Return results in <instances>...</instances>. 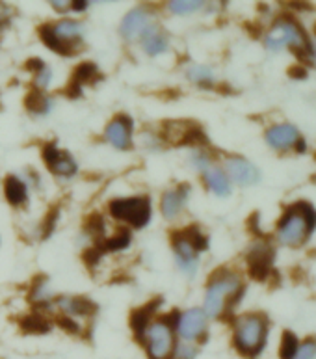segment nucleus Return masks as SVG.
Here are the masks:
<instances>
[{
	"instance_id": "ddd939ff",
	"label": "nucleus",
	"mask_w": 316,
	"mask_h": 359,
	"mask_svg": "<svg viewBox=\"0 0 316 359\" xmlns=\"http://www.w3.org/2000/svg\"><path fill=\"white\" fill-rule=\"evenodd\" d=\"M300 140V135H298V129L292 127V125H275L272 129L266 133V142L272 145L273 149L284 151L294 147Z\"/></svg>"
},
{
	"instance_id": "5701e85b",
	"label": "nucleus",
	"mask_w": 316,
	"mask_h": 359,
	"mask_svg": "<svg viewBox=\"0 0 316 359\" xmlns=\"http://www.w3.org/2000/svg\"><path fill=\"white\" fill-rule=\"evenodd\" d=\"M27 107L34 114H47L53 107V101L41 91H30L27 97Z\"/></svg>"
},
{
	"instance_id": "f03ea898",
	"label": "nucleus",
	"mask_w": 316,
	"mask_h": 359,
	"mask_svg": "<svg viewBox=\"0 0 316 359\" xmlns=\"http://www.w3.org/2000/svg\"><path fill=\"white\" fill-rule=\"evenodd\" d=\"M242 294L240 278L236 273L220 272L216 273L209 283L207 296H205V315L220 316L226 311L227 304H235V300Z\"/></svg>"
},
{
	"instance_id": "a211bd4d",
	"label": "nucleus",
	"mask_w": 316,
	"mask_h": 359,
	"mask_svg": "<svg viewBox=\"0 0 316 359\" xmlns=\"http://www.w3.org/2000/svg\"><path fill=\"white\" fill-rule=\"evenodd\" d=\"M142 43H144L145 53L151 54V56H156V54H162L167 48V39L164 36L160 28L149 27L144 32V38H142Z\"/></svg>"
},
{
	"instance_id": "f704fd0d",
	"label": "nucleus",
	"mask_w": 316,
	"mask_h": 359,
	"mask_svg": "<svg viewBox=\"0 0 316 359\" xmlns=\"http://www.w3.org/2000/svg\"><path fill=\"white\" fill-rule=\"evenodd\" d=\"M88 4L90 2H86V0H78V2H71V8L75 11H84L88 8Z\"/></svg>"
},
{
	"instance_id": "423d86ee",
	"label": "nucleus",
	"mask_w": 316,
	"mask_h": 359,
	"mask_svg": "<svg viewBox=\"0 0 316 359\" xmlns=\"http://www.w3.org/2000/svg\"><path fill=\"white\" fill-rule=\"evenodd\" d=\"M108 210L116 220L130 224L132 227H144L151 220V201L145 196L114 199Z\"/></svg>"
},
{
	"instance_id": "2f4dec72",
	"label": "nucleus",
	"mask_w": 316,
	"mask_h": 359,
	"mask_svg": "<svg viewBox=\"0 0 316 359\" xmlns=\"http://www.w3.org/2000/svg\"><path fill=\"white\" fill-rule=\"evenodd\" d=\"M60 326L64 327L65 332H69V333H78L81 332V326L76 324V320H73L71 316H60Z\"/></svg>"
},
{
	"instance_id": "9b49d317",
	"label": "nucleus",
	"mask_w": 316,
	"mask_h": 359,
	"mask_svg": "<svg viewBox=\"0 0 316 359\" xmlns=\"http://www.w3.org/2000/svg\"><path fill=\"white\" fill-rule=\"evenodd\" d=\"M132 136V121L127 116H119L107 127V140L116 149H129Z\"/></svg>"
},
{
	"instance_id": "f8f14e48",
	"label": "nucleus",
	"mask_w": 316,
	"mask_h": 359,
	"mask_svg": "<svg viewBox=\"0 0 316 359\" xmlns=\"http://www.w3.org/2000/svg\"><path fill=\"white\" fill-rule=\"evenodd\" d=\"M173 246H175V255H177V263L182 270L186 273L192 276L198 269V252L193 250V246L190 244V241L186 238L184 233H177V235L173 236Z\"/></svg>"
},
{
	"instance_id": "a878e982",
	"label": "nucleus",
	"mask_w": 316,
	"mask_h": 359,
	"mask_svg": "<svg viewBox=\"0 0 316 359\" xmlns=\"http://www.w3.org/2000/svg\"><path fill=\"white\" fill-rule=\"evenodd\" d=\"M184 235H186V238L190 241V244L193 246V250L195 252H203V250H207L209 248V242H207V236L201 235V231L195 227V225H192V227H188V229L182 231Z\"/></svg>"
},
{
	"instance_id": "cd10ccee",
	"label": "nucleus",
	"mask_w": 316,
	"mask_h": 359,
	"mask_svg": "<svg viewBox=\"0 0 316 359\" xmlns=\"http://www.w3.org/2000/svg\"><path fill=\"white\" fill-rule=\"evenodd\" d=\"M296 352H298V339L292 332H284L281 343V359H294Z\"/></svg>"
},
{
	"instance_id": "7c9ffc66",
	"label": "nucleus",
	"mask_w": 316,
	"mask_h": 359,
	"mask_svg": "<svg viewBox=\"0 0 316 359\" xmlns=\"http://www.w3.org/2000/svg\"><path fill=\"white\" fill-rule=\"evenodd\" d=\"M294 359H316V341H305V343L298 346Z\"/></svg>"
},
{
	"instance_id": "bb28decb",
	"label": "nucleus",
	"mask_w": 316,
	"mask_h": 359,
	"mask_svg": "<svg viewBox=\"0 0 316 359\" xmlns=\"http://www.w3.org/2000/svg\"><path fill=\"white\" fill-rule=\"evenodd\" d=\"M188 79L192 82H198V84H210L212 82V71L209 67H203V65H193L188 69Z\"/></svg>"
},
{
	"instance_id": "2eb2a0df",
	"label": "nucleus",
	"mask_w": 316,
	"mask_h": 359,
	"mask_svg": "<svg viewBox=\"0 0 316 359\" xmlns=\"http://www.w3.org/2000/svg\"><path fill=\"white\" fill-rule=\"evenodd\" d=\"M227 173L231 175V179L238 184H255L259 181V172L257 168L253 166L252 162L244 161V158H229L227 161Z\"/></svg>"
},
{
	"instance_id": "473e14b6",
	"label": "nucleus",
	"mask_w": 316,
	"mask_h": 359,
	"mask_svg": "<svg viewBox=\"0 0 316 359\" xmlns=\"http://www.w3.org/2000/svg\"><path fill=\"white\" fill-rule=\"evenodd\" d=\"M88 229L91 231V235H93V236H101L102 231H104V222H102L101 216H93Z\"/></svg>"
},
{
	"instance_id": "dca6fc26",
	"label": "nucleus",
	"mask_w": 316,
	"mask_h": 359,
	"mask_svg": "<svg viewBox=\"0 0 316 359\" xmlns=\"http://www.w3.org/2000/svg\"><path fill=\"white\" fill-rule=\"evenodd\" d=\"M186 196L188 187H179L175 190H170V192L164 194V198H162V212H164L167 220H173L181 212L184 203H186Z\"/></svg>"
},
{
	"instance_id": "c9c22d12",
	"label": "nucleus",
	"mask_w": 316,
	"mask_h": 359,
	"mask_svg": "<svg viewBox=\"0 0 316 359\" xmlns=\"http://www.w3.org/2000/svg\"><path fill=\"white\" fill-rule=\"evenodd\" d=\"M290 76H296V79H305L307 71L300 69V67H294V69H290Z\"/></svg>"
},
{
	"instance_id": "39448f33",
	"label": "nucleus",
	"mask_w": 316,
	"mask_h": 359,
	"mask_svg": "<svg viewBox=\"0 0 316 359\" xmlns=\"http://www.w3.org/2000/svg\"><path fill=\"white\" fill-rule=\"evenodd\" d=\"M283 45H289V47L294 48V53L300 56V58H309L312 54V47L307 39L305 32L301 30V27L296 21H289V19H283L279 21L275 27L272 28V32L266 36V47L270 50H277Z\"/></svg>"
},
{
	"instance_id": "f257e3e1",
	"label": "nucleus",
	"mask_w": 316,
	"mask_h": 359,
	"mask_svg": "<svg viewBox=\"0 0 316 359\" xmlns=\"http://www.w3.org/2000/svg\"><path fill=\"white\" fill-rule=\"evenodd\" d=\"M316 225V212L311 205L296 203L279 222V241L287 246H300L309 238Z\"/></svg>"
},
{
	"instance_id": "4468645a",
	"label": "nucleus",
	"mask_w": 316,
	"mask_h": 359,
	"mask_svg": "<svg viewBox=\"0 0 316 359\" xmlns=\"http://www.w3.org/2000/svg\"><path fill=\"white\" fill-rule=\"evenodd\" d=\"M151 25V15L149 11L145 10V8H136L130 13H127V17L121 22V34H123V38L130 39L136 38L139 34H144Z\"/></svg>"
},
{
	"instance_id": "1a4fd4ad",
	"label": "nucleus",
	"mask_w": 316,
	"mask_h": 359,
	"mask_svg": "<svg viewBox=\"0 0 316 359\" xmlns=\"http://www.w3.org/2000/svg\"><path fill=\"white\" fill-rule=\"evenodd\" d=\"M273 250L266 242H255L247 253V263H249V272L253 278L264 279L266 273L270 272V264H272Z\"/></svg>"
},
{
	"instance_id": "393cba45",
	"label": "nucleus",
	"mask_w": 316,
	"mask_h": 359,
	"mask_svg": "<svg viewBox=\"0 0 316 359\" xmlns=\"http://www.w3.org/2000/svg\"><path fill=\"white\" fill-rule=\"evenodd\" d=\"M201 6H203V2H199V0H173L167 4V8L177 15H186V13L198 11Z\"/></svg>"
},
{
	"instance_id": "b1692460",
	"label": "nucleus",
	"mask_w": 316,
	"mask_h": 359,
	"mask_svg": "<svg viewBox=\"0 0 316 359\" xmlns=\"http://www.w3.org/2000/svg\"><path fill=\"white\" fill-rule=\"evenodd\" d=\"M21 327L27 333H47L50 330V324L41 315H30L22 318Z\"/></svg>"
},
{
	"instance_id": "4be33fe9",
	"label": "nucleus",
	"mask_w": 316,
	"mask_h": 359,
	"mask_svg": "<svg viewBox=\"0 0 316 359\" xmlns=\"http://www.w3.org/2000/svg\"><path fill=\"white\" fill-rule=\"evenodd\" d=\"M158 306H160V302L156 300L153 302V304H147V306L139 307L138 311H135V315H132V330H135V333L138 335V339H142L145 327L151 324V316L155 315L156 307Z\"/></svg>"
},
{
	"instance_id": "0eeeda50",
	"label": "nucleus",
	"mask_w": 316,
	"mask_h": 359,
	"mask_svg": "<svg viewBox=\"0 0 316 359\" xmlns=\"http://www.w3.org/2000/svg\"><path fill=\"white\" fill-rule=\"evenodd\" d=\"M175 332L184 339V343H193L207 332V315L201 309H188L177 318Z\"/></svg>"
},
{
	"instance_id": "e433bc0d",
	"label": "nucleus",
	"mask_w": 316,
	"mask_h": 359,
	"mask_svg": "<svg viewBox=\"0 0 316 359\" xmlns=\"http://www.w3.org/2000/svg\"><path fill=\"white\" fill-rule=\"evenodd\" d=\"M50 4H53L54 10H58V11H65L67 8H71V6H67L71 4V2H50Z\"/></svg>"
},
{
	"instance_id": "72a5a7b5",
	"label": "nucleus",
	"mask_w": 316,
	"mask_h": 359,
	"mask_svg": "<svg viewBox=\"0 0 316 359\" xmlns=\"http://www.w3.org/2000/svg\"><path fill=\"white\" fill-rule=\"evenodd\" d=\"M48 82H50V69H48L47 65H43V67L36 73V84L45 88L48 86Z\"/></svg>"
},
{
	"instance_id": "6ab92c4d",
	"label": "nucleus",
	"mask_w": 316,
	"mask_h": 359,
	"mask_svg": "<svg viewBox=\"0 0 316 359\" xmlns=\"http://www.w3.org/2000/svg\"><path fill=\"white\" fill-rule=\"evenodd\" d=\"M205 181L209 184V188L216 196H229L231 194V182L227 179V175L224 173V170L220 168H207L205 170Z\"/></svg>"
},
{
	"instance_id": "20e7f679",
	"label": "nucleus",
	"mask_w": 316,
	"mask_h": 359,
	"mask_svg": "<svg viewBox=\"0 0 316 359\" xmlns=\"http://www.w3.org/2000/svg\"><path fill=\"white\" fill-rule=\"evenodd\" d=\"M167 320H155L145 327L142 343L145 344L149 359H173L175 350V324L179 316L172 315Z\"/></svg>"
},
{
	"instance_id": "c85d7f7f",
	"label": "nucleus",
	"mask_w": 316,
	"mask_h": 359,
	"mask_svg": "<svg viewBox=\"0 0 316 359\" xmlns=\"http://www.w3.org/2000/svg\"><path fill=\"white\" fill-rule=\"evenodd\" d=\"M130 244V233L129 231H119L118 235L112 236V238H108V241H104V248L107 250H112V252H116V250H125V248H129Z\"/></svg>"
},
{
	"instance_id": "f3484780",
	"label": "nucleus",
	"mask_w": 316,
	"mask_h": 359,
	"mask_svg": "<svg viewBox=\"0 0 316 359\" xmlns=\"http://www.w3.org/2000/svg\"><path fill=\"white\" fill-rule=\"evenodd\" d=\"M99 69H97L95 64L91 62H84L76 67L75 76L71 81V86L67 88V95L71 97H78L81 95V86L82 84H88V82H93L95 79H99Z\"/></svg>"
},
{
	"instance_id": "7ed1b4c3",
	"label": "nucleus",
	"mask_w": 316,
	"mask_h": 359,
	"mask_svg": "<svg viewBox=\"0 0 316 359\" xmlns=\"http://www.w3.org/2000/svg\"><path fill=\"white\" fill-rule=\"evenodd\" d=\"M268 322L261 315H246L236 320L235 326V346L247 358L261 354L266 343Z\"/></svg>"
},
{
	"instance_id": "aec40b11",
	"label": "nucleus",
	"mask_w": 316,
	"mask_h": 359,
	"mask_svg": "<svg viewBox=\"0 0 316 359\" xmlns=\"http://www.w3.org/2000/svg\"><path fill=\"white\" fill-rule=\"evenodd\" d=\"M58 306L62 307L67 315L88 316L95 311V304H91L86 298H60Z\"/></svg>"
},
{
	"instance_id": "c756f323",
	"label": "nucleus",
	"mask_w": 316,
	"mask_h": 359,
	"mask_svg": "<svg viewBox=\"0 0 316 359\" xmlns=\"http://www.w3.org/2000/svg\"><path fill=\"white\" fill-rule=\"evenodd\" d=\"M198 355V348L190 343L175 344V350H173V359H195Z\"/></svg>"
},
{
	"instance_id": "9d476101",
	"label": "nucleus",
	"mask_w": 316,
	"mask_h": 359,
	"mask_svg": "<svg viewBox=\"0 0 316 359\" xmlns=\"http://www.w3.org/2000/svg\"><path fill=\"white\" fill-rule=\"evenodd\" d=\"M43 158L50 168V172L64 175V177H71L76 173V162L67 155L65 151H60L54 144H48L43 147Z\"/></svg>"
},
{
	"instance_id": "6e6552de",
	"label": "nucleus",
	"mask_w": 316,
	"mask_h": 359,
	"mask_svg": "<svg viewBox=\"0 0 316 359\" xmlns=\"http://www.w3.org/2000/svg\"><path fill=\"white\" fill-rule=\"evenodd\" d=\"M53 34L60 45V54L71 56L76 53L75 41L82 38V25L73 19H64L53 27Z\"/></svg>"
},
{
	"instance_id": "412c9836",
	"label": "nucleus",
	"mask_w": 316,
	"mask_h": 359,
	"mask_svg": "<svg viewBox=\"0 0 316 359\" xmlns=\"http://www.w3.org/2000/svg\"><path fill=\"white\" fill-rule=\"evenodd\" d=\"M4 194H6V199L10 201L11 205H22L27 201V184L21 181L19 177H10L6 179L4 182Z\"/></svg>"
}]
</instances>
